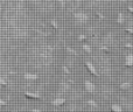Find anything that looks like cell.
I'll use <instances>...</instances> for the list:
<instances>
[{"instance_id": "obj_1", "label": "cell", "mask_w": 133, "mask_h": 112, "mask_svg": "<svg viewBox=\"0 0 133 112\" xmlns=\"http://www.w3.org/2000/svg\"><path fill=\"white\" fill-rule=\"evenodd\" d=\"M75 19H76L78 22L84 23V22L88 21V14L84 13V12H77V13H75Z\"/></svg>"}, {"instance_id": "obj_2", "label": "cell", "mask_w": 133, "mask_h": 112, "mask_svg": "<svg viewBox=\"0 0 133 112\" xmlns=\"http://www.w3.org/2000/svg\"><path fill=\"white\" fill-rule=\"evenodd\" d=\"M84 86H85V90H86L88 92H94V91L96 90L95 84H94L92 82H90V81H85V82H84Z\"/></svg>"}, {"instance_id": "obj_3", "label": "cell", "mask_w": 133, "mask_h": 112, "mask_svg": "<svg viewBox=\"0 0 133 112\" xmlns=\"http://www.w3.org/2000/svg\"><path fill=\"white\" fill-rule=\"evenodd\" d=\"M85 67L88 68V70H89L91 74L94 75V76H97V70H96V68L94 67V64H92L91 62L86 61V62H85Z\"/></svg>"}, {"instance_id": "obj_4", "label": "cell", "mask_w": 133, "mask_h": 112, "mask_svg": "<svg viewBox=\"0 0 133 112\" xmlns=\"http://www.w3.org/2000/svg\"><path fill=\"white\" fill-rule=\"evenodd\" d=\"M125 66L126 67H132L133 66V54H129L125 57Z\"/></svg>"}, {"instance_id": "obj_5", "label": "cell", "mask_w": 133, "mask_h": 112, "mask_svg": "<svg viewBox=\"0 0 133 112\" xmlns=\"http://www.w3.org/2000/svg\"><path fill=\"white\" fill-rule=\"evenodd\" d=\"M64 103H66V99H64V98H56V99L53 100V105H54V106H61V105H63Z\"/></svg>"}, {"instance_id": "obj_6", "label": "cell", "mask_w": 133, "mask_h": 112, "mask_svg": "<svg viewBox=\"0 0 133 112\" xmlns=\"http://www.w3.org/2000/svg\"><path fill=\"white\" fill-rule=\"evenodd\" d=\"M26 79H28V81H35V79H37L39 78V76L35 74H29V73H27V74H25L23 76Z\"/></svg>"}, {"instance_id": "obj_7", "label": "cell", "mask_w": 133, "mask_h": 112, "mask_svg": "<svg viewBox=\"0 0 133 112\" xmlns=\"http://www.w3.org/2000/svg\"><path fill=\"white\" fill-rule=\"evenodd\" d=\"M111 111L112 112H123L121 108L118 105V104H112L111 105Z\"/></svg>"}, {"instance_id": "obj_8", "label": "cell", "mask_w": 133, "mask_h": 112, "mask_svg": "<svg viewBox=\"0 0 133 112\" xmlns=\"http://www.w3.org/2000/svg\"><path fill=\"white\" fill-rule=\"evenodd\" d=\"M124 21H125V19H124V14H123V13H119L118 16H117V23L121 25V23H124Z\"/></svg>"}, {"instance_id": "obj_9", "label": "cell", "mask_w": 133, "mask_h": 112, "mask_svg": "<svg viewBox=\"0 0 133 112\" xmlns=\"http://www.w3.org/2000/svg\"><path fill=\"white\" fill-rule=\"evenodd\" d=\"M26 96L29 97V98H34V99H39L40 98L39 95H35V93H32V92H26Z\"/></svg>"}, {"instance_id": "obj_10", "label": "cell", "mask_w": 133, "mask_h": 112, "mask_svg": "<svg viewBox=\"0 0 133 112\" xmlns=\"http://www.w3.org/2000/svg\"><path fill=\"white\" fill-rule=\"evenodd\" d=\"M130 86H131V84H130V83H127V82H125V83H121V84H120V89H123V90L129 89Z\"/></svg>"}, {"instance_id": "obj_11", "label": "cell", "mask_w": 133, "mask_h": 112, "mask_svg": "<svg viewBox=\"0 0 133 112\" xmlns=\"http://www.w3.org/2000/svg\"><path fill=\"white\" fill-rule=\"evenodd\" d=\"M66 53H68V54H70V55H76V54H77V53H76L74 49H71L70 47H66Z\"/></svg>"}, {"instance_id": "obj_12", "label": "cell", "mask_w": 133, "mask_h": 112, "mask_svg": "<svg viewBox=\"0 0 133 112\" xmlns=\"http://www.w3.org/2000/svg\"><path fill=\"white\" fill-rule=\"evenodd\" d=\"M88 104H89L90 106H92V108H97V103H96L95 100H91V99H89V100H88Z\"/></svg>"}, {"instance_id": "obj_13", "label": "cell", "mask_w": 133, "mask_h": 112, "mask_svg": "<svg viewBox=\"0 0 133 112\" xmlns=\"http://www.w3.org/2000/svg\"><path fill=\"white\" fill-rule=\"evenodd\" d=\"M83 49H84L85 51H88L89 54L91 53V48H90V46H88V44H83Z\"/></svg>"}, {"instance_id": "obj_14", "label": "cell", "mask_w": 133, "mask_h": 112, "mask_svg": "<svg viewBox=\"0 0 133 112\" xmlns=\"http://www.w3.org/2000/svg\"><path fill=\"white\" fill-rule=\"evenodd\" d=\"M100 49H102L104 53H106V54H110V53H111V50H110L109 48H106V47H100Z\"/></svg>"}, {"instance_id": "obj_15", "label": "cell", "mask_w": 133, "mask_h": 112, "mask_svg": "<svg viewBox=\"0 0 133 112\" xmlns=\"http://www.w3.org/2000/svg\"><path fill=\"white\" fill-rule=\"evenodd\" d=\"M50 23H51V26H53V27H54L55 29H57V28H59V26H57V23H56V22H55L54 20H51V21H50Z\"/></svg>"}, {"instance_id": "obj_16", "label": "cell", "mask_w": 133, "mask_h": 112, "mask_svg": "<svg viewBox=\"0 0 133 112\" xmlns=\"http://www.w3.org/2000/svg\"><path fill=\"white\" fill-rule=\"evenodd\" d=\"M125 32H126L127 34H130V35H133V29H131V28H126Z\"/></svg>"}, {"instance_id": "obj_17", "label": "cell", "mask_w": 133, "mask_h": 112, "mask_svg": "<svg viewBox=\"0 0 133 112\" xmlns=\"http://www.w3.org/2000/svg\"><path fill=\"white\" fill-rule=\"evenodd\" d=\"M85 39H86V36L83 35V34H82V35H78V41H84Z\"/></svg>"}, {"instance_id": "obj_18", "label": "cell", "mask_w": 133, "mask_h": 112, "mask_svg": "<svg viewBox=\"0 0 133 112\" xmlns=\"http://www.w3.org/2000/svg\"><path fill=\"white\" fill-rule=\"evenodd\" d=\"M0 105H1V106H6V105H7V103H6L5 100H2V99H0Z\"/></svg>"}, {"instance_id": "obj_19", "label": "cell", "mask_w": 133, "mask_h": 112, "mask_svg": "<svg viewBox=\"0 0 133 112\" xmlns=\"http://www.w3.org/2000/svg\"><path fill=\"white\" fill-rule=\"evenodd\" d=\"M62 69H63V71H64V73H66V74H70V71H69V69H68V68H66V67H63V68H62Z\"/></svg>"}, {"instance_id": "obj_20", "label": "cell", "mask_w": 133, "mask_h": 112, "mask_svg": "<svg viewBox=\"0 0 133 112\" xmlns=\"http://www.w3.org/2000/svg\"><path fill=\"white\" fill-rule=\"evenodd\" d=\"M0 84H1V85H6L7 83H6V81H5V79H2V78H0Z\"/></svg>"}, {"instance_id": "obj_21", "label": "cell", "mask_w": 133, "mask_h": 112, "mask_svg": "<svg viewBox=\"0 0 133 112\" xmlns=\"http://www.w3.org/2000/svg\"><path fill=\"white\" fill-rule=\"evenodd\" d=\"M125 47H126V48H132V44H131V43H126Z\"/></svg>"}, {"instance_id": "obj_22", "label": "cell", "mask_w": 133, "mask_h": 112, "mask_svg": "<svg viewBox=\"0 0 133 112\" xmlns=\"http://www.w3.org/2000/svg\"><path fill=\"white\" fill-rule=\"evenodd\" d=\"M127 9H129L131 13H133V6H129V8H127Z\"/></svg>"}, {"instance_id": "obj_23", "label": "cell", "mask_w": 133, "mask_h": 112, "mask_svg": "<svg viewBox=\"0 0 133 112\" xmlns=\"http://www.w3.org/2000/svg\"><path fill=\"white\" fill-rule=\"evenodd\" d=\"M97 15L99 16L100 19H104V16H103V14H100V13H97Z\"/></svg>"}, {"instance_id": "obj_24", "label": "cell", "mask_w": 133, "mask_h": 112, "mask_svg": "<svg viewBox=\"0 0 133 112\" xmlns=\"http://www.w3.org/2000/svg\"><path fill=\"white\" fill-rule=\"evenodd\" d=\"M32 112H42V111H40V110H37V109H33Z\"/></svg>"}, {"instance_id": "obj_25", "label": "cell", "mask_w": 133, "mask_h": 112, "mask_svg": "<svg viewBox=\"0 0 133 112\" xmlns=\"http://www.w3.org/2000/svg\"><path fill=\"white\" fill-rule=\"evenodd\" d=\"M12 112H16V111H12Z\"/></svg>"}]
</instances>
